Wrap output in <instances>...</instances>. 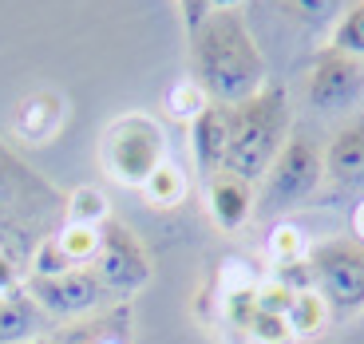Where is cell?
<instances>
[{"mask_svg": "<svg viewBox=\"0 0 364 344\" xmlns=\"http://www.w3.org/2000/svg\"><path fill=\"white\" fill-rule=\"evenodd\" d=\"M166 115L174 119V123H182V127H191L194 119H202L210 107H214V100L206 95V87H202L194 75H182V80H174L171 87H166Z\"/></svg>", "mask_w": 364, "mask_h": 344, "instance_id": "e0dca14e", "label": "cell"}, {"mask_svg": "<svg viewBox=\"0 0 364 344\" xmlns=\"http://www.w3.org/2000/svg\"><path fill=\"white\" fill-rule=\"evenodd\" d=\"M191 75L218 107H237L269 87L265 55L250 32L242 9L214 4L206 24L191 36Z\"/></svg>", "mask_w": 364, "mask_h": 344, "instance_id": "7a4b0ae2", "label": "cell"}, {"mask_svg": "<svg viewBox=\"0 0 364 344\" xmlns=\"http://www.w3.org/2000/svg\"><path fill=\"white\" fill-rule=\"evenodd\" d=\"M24 281L52 321H80V317L87 321L95 313H103L111 301V293L103 289L95 269H72L64 277H24Z\"/></svg>", "mask_w": 364, "mask_h": 344, "instance_id": "9c48e42d", "label": "cell"}, {"mask_svg": "<svg viewBox=\"0 0 364 344\" xmlns=\"http://www.w3.org/2000/svg\"><path fill=\"white\" fill-rule=\"evenodd\" d=\"M297 293H301V289H293L285 277H265L262 289H257V308L289 317V308H293V301H297Z\"/></svg>", "mask_w": 364, "mask_h": 344, "instance_id": "d4e9b609", "label": "cell"}, {"mask_svg": "<svg viewBox=\"0 0 364 344\" xmlns=\"http://www.w3.org/2000/svg\"><path fill=\"white\" fill-rule=\"evenodd\" d=\"M52 344H68V340H60V336H52Z\"/></svg>", "mask_w": 364, "mask_h": 344, "instance_id": "83f0119b", "label": "cell"}, {"mask_svg": "<svg viewBox=\"0 0 364 344\" xmlns=\"http://www.w3.org/2000/svg\"><path fill=\"white\" fill-rule=\"evenodd\" d=\"M191 158L202 182H210L214 174L230 171V107H214L202 119H194L191 127Z\"/></svg>", "mask_w": 364, "mask_h": 344, "instance_id": "5bb4252c", "label": "cell"}, {"mask_svg": "<svg viewBox=\"0 0 364 344\" xmlns=\"http://www.w3.org/2000/svg\"><path fill=\"white\" fill-rule=\"evenodd\" d=\"M305 100H309V107L321 111V115L353 111L356 103L364 100V60L345 55V52H337V48H325L309 68Z\"/></svg>", "mask_w": 364, "mask_h": 344, "instance_id": "ba28073f", "label": "cell"}, {"mask_svg": "<svg viewBox=\"0 0 364 344\" xmlns=\"http://www.w3.org/2000/svg\"><path fill=\"white\" fill-rule=\"evenodd\" d=\"M328 48H337V52H345V55L364 60V0H360V4H345V12L333 20Z\"/></svg>", "mask_w": 364, "mask_h": 344, "instance_id": "44dd1931", "label": "cell"}, {"mask_svg": "<svg viewBox=\"0 0 364 344\" xmlns=\"http://www.w3.org/2000/svg\"><path fill=\"white\" fill-rule=\"evenodd\" d=\"M353 237H356V242H364V198L353 206Z\"/></svg>", "mask_w": 364, "mask_h": 344, "instance_id": "484cf974", "label": "cell"}, {"mask_svg": "<svg viewBox=\"0 0 364 344\" xmlns=\"http://www.w3.org/2000/svg\"><path fill=\"white\" fill-rule=\"evenodd\" d=\"M325 182L341 194L364 190V111H353L333 131L325 146Z\"/></svg>", "mask_w": 364, "mask_h": 344, "instance_id": "8fae6325", "label": "cell"}, {"mask_svg": "<svg viewBox=\"0 0 364 344\" xmlns=\"http://www.w3.org/2000/svg\"><path fill=\"white\" fill-rule=\"evenodd\" d=\"M325 182V151L317 146V139L305 131H293V139L285 143V151L277 154V163L269 166V174L262 178L257 190V217H282L293 206L309 202Z\"/></svg>", "mask_w": 364, "mask_h": 344, "instance_id": "5b68a950", "label": "cell"}, {"mask_svg": "<svg viewBox=\"0 0 364 344\" xmlns=\"http://www.w3.org/2000/svg\"><path fill=\"white\" fill-rule=\"evenodd\" d=\"M186 190H191L186 171H182L178 163H171V158H166V163L143 182V202L151 210H174V206H182V202H186Z\"/></svg>", "mask_w": 364, "mask_h": 344, "instance_id": "2e32d148", "label": "cell"}, {"mask_svg": "<svg viewBox=\"0 0 364 344\" xmlns=\"http://www.w3.org/2000/svg\"><path fill=\"white\" fill-rule=\"evenodd\" d=\"M0 277H28V262L40 249V242H48L52 234H60L68 222V194L55 190L44 174H36L32 166L20 158L12 146H4L0 154Z\"/></svg>", "mask_w": 364, "mask_h": 344, "instance_id": "6da1fadb", "label": "cell"}, {"mask_svg": "<svg viewBox=\"0 0 364 344\" xmlns=\"http://www.w3.org/2000/svg\"><path fill=\"white\" fill-rule=\"evenodd\" d=\"M206 186V214L210 222L218 230H242L250 222V217L257 214V194H254V182L242 178V174L234 171H222L214 174L210 182H202Z\"/></svg>", "mask_w": 364, "mask_h": 344, "instance_id": "4fadbf2b", "label": "cell"}, {"mask_svg": "<svg viewBox=\"0 0 364 344\" xmlns=\"http://www.w3.org/2000/svg\"><path fill=\"white\" fill-rule=\"evenodd\" d=\"M100 163L111 182L143 190V182L166 163V135L159 119L146 111H127L111 119L100 139Z\"/></svg>", "mask_w": 364, "mask_h": 344, "instance_id": "277c9868", "label": "cell"}, {"mask_svg": "<svg viewBox=\"0 0 364 344\" xmlns=\"http://www.w3.org/2000/svg\"><path fill=\"white\" fill-rule=\"evenodd\" d=\"M246 340L250 344H289L297 340L293 336V325L289 317H282V313H265V308H254L246 321Z\"/></svg>", "mask_w": 364, "mask_h": 344, "instance_id": "603a6c76", "label": "cell"}, {"mask_svg": "<svg viewBox=\"0 0 364 344\" xmlns=\"http://www.w3.org/2000/svg\"><path fill=\"white\" fill-rule=\"evenodd\" d=\"M28 344H52V336H44V340H28Z\"/></svg>", "mask_w": 364, "mask_h": 344, "instance_id": "4316f807", "label": "cell"}, {"mask_svg": "<svg viewBox=\"0 0 364 344\" xmlns=\"http://www.w3.org/2000/svg\"><path fill=\"white\" fill-rule=\"evenodd\" d=\"M80 269V265L68 257V249L60 245V234H52L48 242H40V249L28 262V277H64V273Z\"/></svg>", "mask_w": 364, "mask_h": 344, "instance_id": "cb8c5ba5", "label": "cell"}, {"mask_svg": "<svg viewBox=\"0 0 364 344\" xmlns=\"http://www.w3.org/2000/svg\"><path fill=\"white\" fill-rule=\"evenodd\" d=\"M55 336L68 344H131V308H127V301L111 305V308H103L100 317L80 321L75 328H60Z\"/></svg>", "mask_w": 364, "mask_h": 344, "instance_id": "9a60e30c", "label": "cell"}, {"mask_svg": "<svg viewBox=\"0 0 364 344\" xmlns=\"http://www.w3.org/2000/svg\"><path fill=\"white\" fill-rule=\"evenodd\" d=\"M64 123H68V100L55 87L28 91L24 100L12 107V119H9L12 135H16L20 143H28V146L52 143V139L64 131Z\"/></svg>", "mask_w": 364, "mask_h": 344, "instance_id": "7c38bea8", "label": "cell"}, {"mask_svg": "<svg viewBox=\"0 0 364 344\" xmlns=\"http://www.w3.org/2000/svg\"><path fill=\"white\" fill-rule=\"evenodd\" d=\"M333 321L337 317H333L328 301L321 297L313 285L297 293V301H293V308H289V325H293V336H297V340H313V336H321Z\"/></svg>", "mask_w": 364, "mask_h": 344, "instance_id": "ac0fdd59", "label": "cell"}, {"mask_svg": "<svg viewBox=\"0 0 364 344\" xmlns=\"http://www.w3.org/2000/svg\"><path fill=\"white\" fill-rule=\"evenodd\" d=\"M293 131L297 127H293L289 95L277 83L230 107V171L250 182H262L293 139Z\"/></svg>", "mask_w": 364, "mask_h": 344, "instance_id": "3957f363", "label": "cell"}, {"mask_svg": "<svg viewBox=\"0 0 364 344\" xmlns=\"http://www.w3.org/2000/svg\"><path fill=\"white\" fill-rule=\"evenodd\" d=\"M309 273H313V289L328 301L337 321L364 308V242L333 237V242L313 245Z\"/></svg>", "mask_w": 364, "mask_h": 344, "instance_id": "8992f818", "label": "cell"}, {"mask_svg": "<svg viewBox=\"0 0 364 344\" xmlns=\"http://www.w3.org/2000/svg\"><path fill=\"white\" fill-rule=\"evenodd\" d=\"M55 321L44 313L24 277H0V344H28L55 333Z\"/></svg>", "mask_w": 364, "mask_h": 344, "instance_id": "30bf717a", "label": "cell"}, {"mask_svg": "<svg viewBox=\"0 0 364 344\" xmlns=\"http://www.w3.org/2000/svg\"><path fill=\"white\" fill-rule=\"evenodd\" d=\"M60 245L68 249V257H72L80 269H91L95 257H100L103 230H95V226H68L64 222V230H60Z\"/></svg>", "mask_w": 364, "mask_h": 344, "instance_id": "7402d4cb", "label": "cell"}, {"mask_svg": "<svg viewBox=\"0 0 364 344\" xmlns=\"http://www.w3.org/2000/svg\"><path fill=\"white\" fill-rule=\"evenodd\" d=\"M95 277L103 281V289L111 293V301H131L135 293H143L151 285V254L146 245L139 242V234H131L119 217H111L103 226V245H100V257H95Z\"/></svg>", "mask_w": 364, "mask_h": 344, "instance_id": "52a82bcc", "label": "cell"}, {"mask_svg": "<svg viewBox=\"0 0 364 344\" xmlns=\"http://www.w3.org/2000/svg\"><path fill=\"white\" fill-rule=\"evenodd\" d=\"M313 254V245L305 242L301 226L293 222H273L269 234H265V257H269L277 269H289V265H305Z\"/></svg>", "mask_w": 364, "mask_h": 344, "instance_id": "d6986e66", "label": "cell"}, {"mask_svg": "<svg viewBox=\"0 0 364 344\" xmlns=\"http://www.w3.org/2000/svg\"><path fill=\"white\" fill-rule=\"evenodd\" d=\"M111 202L100 186H75L68 194V226H95L103 230L111 222Z\"/></svg>", "mask_w": 364, "mask_h": 344, "instance_id": "ffe728a7", "label": "cell"}]
</instances>
